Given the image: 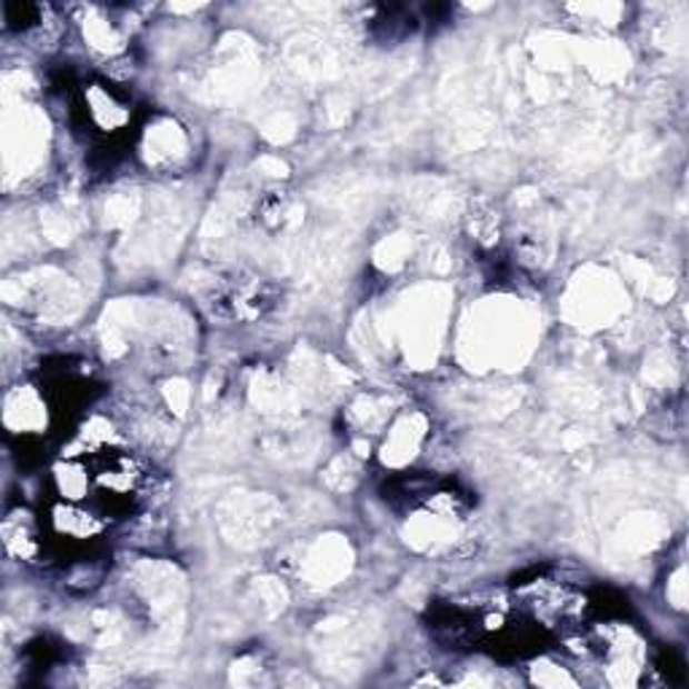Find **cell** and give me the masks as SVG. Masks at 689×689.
Here are the masks:
<instances>
[{
    "label": "cell",
    "mask_w": 689,
    "mask_h": 689,
    "mask_svg": "<svg viewBox=\"0 0 689 689\" xmlns=\"http://www.w3.org/2000/svg\"><path fill=\"white\" fill-rule=\"evenodd\" d=\"M81 113L89 124L103 136H113V132L124 130L130 124L132 108L130 100H124L117 89L106 84H89L81 92Z\"/></svg>",
    "instance_id": "1"
},
{
    "label": "cell",
    "mask_w": 689,
    "mask_h": 689,
    "mask_svg": "<svg viewBox=\"0 0 689 689\" xmlns=\"http://www.w3.org/2000/svg\"><path fill=\"white\" fill-rule=\"evenodd\" d=\"M216 302H219V308H224L229 318L253 321L276 304V289L261 278H234L229 280Z\"/></svg>",
    "instance_id": "2"
},
{
    "label": "cell",
    "mask_w": 689,
    "mask_h": 689,
    "mask_svg": "<svg viewBox=\"0 0 689 689\" xmlns=\"http://www.w3.org/2000/svg\"><path fill=\"white\" fill-rule=\"evenodd\" d=\"M52 531L57 539L81 547L98 539L100 531H103V520H100L98 515L81 509L79 503L62 501L60 507L52 509Z\"/></svg>",
    "instance_id": "3"
},
{
    "label": "cell",
    "mask_w": 689,
    "mask_h": 689,
    "mask_svg": "<svg viewBox=\"0 0 689 689\" xmlns=\"http://www.w3.org/2000/svg\"><path fill=\"white\" fill-rule=\"evenodd\" d=\"M47 399L33 391H14L6 401V426L14 433H30L47 420Z\"/></svg>",
    "instance_id": "4"
},
{
    "label": "cell",
    "mask_w": 689,
    "mask_h": 689,
    "mask_svg": "<svg viewBox=\"0 0 689 689\" xmlns=\"http://www.w3.org/2000/svg\"><path fill=\"white\" fill-rule=\"evenodd\" d=\"M54 485L60 490L62 501L79 503L87 499L89 488H92V466L81 461H66L54 469Z\"/></svg>",
    "instance_id": "5"
},
{
    "label": "cell",
    "mask_w": 689,
    "mask_h": 689,
    "mask_svg": "<svg viewBox=\"0 0 689 689\" xmlns=\"http://www.w3.org/2000/svg\"><path fill=\"white\" fill-rule=\"evenodd\" d=\"M41 19V9L33 3H9L6 6V22L14 30H28Z\"/></svg>",
    "instance_id": "6"
}]
</instances>
